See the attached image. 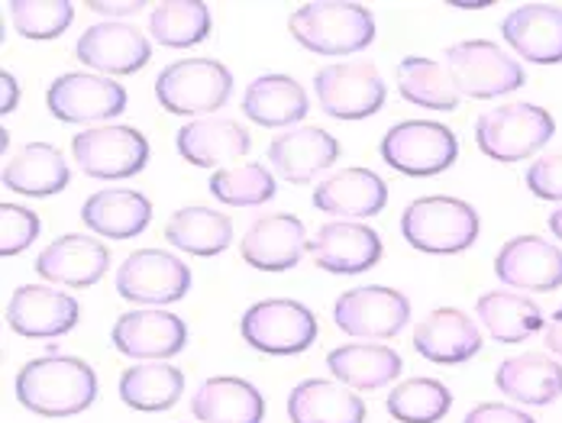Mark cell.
Instances as JSON below:
<instances>
[{
	"mask_svg": "<svg viewBox=\"0 0 562 423\" xmlns=\"http://www.w3.org/2000/svg\"><path fill=\"white\" fill-rule=\"evenodd\" d=\"M98 375L75 356H43L16 375V401L40 418H71L94 404Z\"/></svg>",
	"mask_w": 562,
	"mask_h": 423,
	"instance_id": "cell-1",
	"label": "cell"
},
{
	"mask_svg": "<svg viewBox=\"0 0 562 423\" xmlns=\"http://www.w3.org/2000/svg\"><path fill=\"white\" fill-rule=\"evenodd\" d=\"M288 30L307 53L352 55L372 46L375 16L362 3L349 0H317L301 3L288 16Z\"/></svg>",
	"mask_w": 562,
	"mask_h": 423,
	"instance_id": "cell-2",
	"label": "cell"
},
{
	"mask_svg": "<svg viewBox=\"0 0 562 423\" xmlns=\"http://www.w3.org/2000/svg\"><path fill=\"white\" fill-rule=\"evenodd\" d=\"M482 220L472 204L434 194V198H417L401 213V233L411 249L427 253V256H452L469 249L479 240Z\"/></svg>",
	"mask_w": 562,
	"mask_h": 423,
	"instance_id": "cell-3",
	"label": "cell"
},
{
	"mask_svg": "<svg viewBox=\"0 0 562 423\" xmlns=\"http://www.w3.org/2000/svg\"><path fill=\"white\" fill-rule=\"evenodd\" d=\"M557 133L550 110L537 104H505L475 123L479 149L495 162L530 159Z\"/></svg>",
	"mask_w": 562,
	"mask_h": 423,
	"instance_id": "cell-4",
	"label": "cell"
},
{
	"mask_svg": "<svg viewBox=\"0 0 562 423\" xmlns=\"http://www.w3.org/2000/svg\"><path fill=\"white\" fill-rule=\"evenodd\" d=\"M233 75L214 58H181L156 78V98L169 113L204 116L229 101Z\"/></svg>",
	"mask_w": 562,
	"mask_h": 423,
	"instance_id": "cell-5",
	"label": "cell"
},
{
	"mask_svg": "<svg viewBox=\"0 0 562 423\" xmlns=\"http://www.w3.org/2000/svg\"><path fill=\"white\" fill-rule=\"evenodd\" d=\"M459 156V140L450 126L434 120H407L397 123L382 140V159L394 171L411 178H430L447 171Z\"/></svg>",
	"mask_w": 562,
	"mask_h": 423,
	"instance_id": "cell-6",
	"label": "cell"
},
{
	"mask_svg": "<svg viewBox=\"0 0 562 423\" xmlns=\"http://www.w3.org/2000/svg\"><path fill=\"white\" fill-rule=\"evenodd\" d=\"M243 339L266 356H297L317 339L314 314L288 298H272L252 304L239 320Z\"/></svg>",
	"mask_w": 562,
	"mask_h": 423,
	"instance_id": "cell-7",
	"label": "cell"
},
{
	"mask_svg": "<svg viewBox=\"0 0 562 423\" xmlns=\"http://www.w3.org/2000/svg\"><path fill=\"white\" fill-rule=\"evenodd\" d=\"M447 65L462 98L488 101V98L510 94L524 85V68L502 46L488 40H469V43L450 46Z\"/></svg>",
	"mask_w": 562,
	"mask_h": 423,
	"instance_id": "cell-8",
	"label": "cell"
},
{
	"mask_svg": "<svg viewBox=\"0 0 562 423\" xmlns=\"http://www.w3.org/2000/svg\"><path fill=\"white\" fill-rule=\"evenodd\" d=\"M71 156L88 178H133L149 162V140L133 126H91L71 140Z\"/></svg>",
	"mask_w": 562,
	"mask_h": 423,
	"instance_id": "cell-9",
	"label": "cell"
},
{
	"mask_svg": "<svg viewBox=\"0 0 562 423\" xmlns=\"http://www.w3.org/2000/svg\"><path fill=\"white\" fill-rule=\"evenodd\" d=\"M314 91L327 116L366 120L385 104V81L372 62L327 65L314 75Z\"/></svg>",
	"mask_w": 562,
	"mask_h": 423,
	"instance_id": "cell-10",
	"label": "cell"
},
{
	"mask_svg": "<svg viewBox=\"0 0 562 423\" xmlns=\"http://www.w3.org/2000/svg\"><path fill=\"white\" fill-rule=\"evenodd\" d=\"M191 271L166 249H139L116 271V294L130 304H175L188 294Z\"/></svg>",
	"mask_w": 562,
	"mask_h": 423,
	"instance_id": "cell-11",
	"label": "cell"
},
{
	"mask_svg": "<svg viewBox=\"0 0 562 423\" xmlns=\"http://www.w3.org/2000/svg\"><path fill=\"white\" fill-rule=\"evenodd\" d=\"M334 320L342 333L362 339H392L411 320V301L385 285H366L339 294Z\"/></svg>",
	"mask_w": 562,
	"mask_h": 423,
	"instance_id": "cell-12",
	"label": "cell"
},
{
	"mask_svg": "<svg viewBox=\"0 0 562 423\" xmlns=\"http://www.w3.org/2000/svg\"><path fill=\"white\" fill-rule=\"evenodd\" d=\"M46 104H49V113L61 123H98V120H111L123 113L126 91L104 75L68 71L49 85Z\"/></svg>",
	"mask_w": 562,
	"mask_h": 423,
	"instance_id": "cell-13",
	"label": "cell"
},
{
	"mask_svg": "<svg viewBox=\"0 0 562 423\" xmlns=\"http://www.w3.org/2000/svg\"><path fill=\"white\" fill-rule=\"evenodd\" d=\"M382 236L369 223L334 220L317 230L307 243L311 259L330 275H362L382 259Z\"/></svg>",
	"mask_w": 562,
	"mask_h": 423,
	"instance_id": "cell-14",
	"label": "cell"
},
{
	"mask_svg": "<svg viewBox=\"0 0 562 423\" xmlns=\"http://www.w3.org/2000/svg\"><path fill=\"white\" fill-rule=\"evenodd\" d=\"M75 53L85 65L98 68L104 75H136L149 62L153 43L133 23L104 20L81 33Z\"/></svg>",
	"mask_w": 562,
	"mask_h": 423,
	"instance_id": "cell-15",
	"label": "cell"
},
{
	"mask_svg": "<svg viewBox=\"0 0 562 423\" xmlns=\"http://www.w3.org/2000/svg\"><path fill=\"white\" fill-rule=\"evenodd\" d=\"M243 263L259 271H288L307 253L304 223L291 213H262L243 236Z\"/></svg>",
	"mask_w": 562,
	"mask_h": 423,
	"instance_id": "cell-16",
	"label": "cell"
},
{
	"mask_svg": "<svg viewBox=\"0 0 562 423\" xmlns=\"http://www.w3.org/2000/svg\"><path fill=\"white\" fill-rule=\"evenodd\" d=\"M113 346L130 359H171L184 349L188 330L169 311H130L116 318L111 333Z\"/></svg>",
	"mask_w": 562,
	"mask_h": 423,
	"instance_id": "cell-17",
	"label": "cell"
},
{
	"mask_svg": "<svg viewBox=\"0 0 562 423\" xmlns=\"http://www.w3.org/2000/svg\"><path fill=\"white\" fill-rule=\"evenodd\" d=\"M502 36L520 58L533 65H557L562 62V7L524 3L507 13Z\"/></svg>",
	"mask_w": 562,
	"mask_h": 423,
	"instance_id": "cell-18",
	"label": "cell"
},
{
	"mask_svg": "<svg viewBox=\"0 0 562 423\" xmlns=\"http://www.w3.org/2000/svg\"><path fill=\"white\" fill-rule=\"evenodd\" d=\"M495 275L520 291H553L562 285V249L540 236H514L495 256Z\"/></svg>",
	"mask_w": 562,
	"mask_h": 423,
	"instance_id": "cell-19",
	"label": "cell"
},
{
	"mask_svg": "<svg viewBox=\"0 0 562 423\" xmlns=\"http://www.w3.org/2000/svg\"><path fill=\"white\" fill-rule=\"evenodd\" d=\"M78 323V304L75 298L43 288V285H23L13 291L7 304V326L20 336L49 339L61 336Z\"/></svg>",
	"mask_w": 562,
	"mask_h": 423,
	"instance_id": "cell-20",
	"label": "cell"
},
{
	"mask_svg": "<svg viewBox=\"0 0 562 423\" xmlns=\"http://www.w3.org/2000/svg\"><path fill=\"white\" fill-rule=\"evenodd\" d=\"M108 265H111V253L94 236L65 233L53 246H46L40 253L36 271H40V278L65 285V288H88L104 278Z\"/></svg>",
	"mask_w": 562,
	"mask_h": 423,
	"instance_id": "cell-21",
	"label": "cell"
},
{
	"mask_svg": "<svg viewBox=\"0 0 562 423\" xmlns=\"http://www.w3.org/2000/svg\"><path fill=\"white\" fill-rule=\"evenodd\" d=\"M339 156V143L321 126H297L269 146V162L284 181L307 185L321 178Z\"/></svg>",
	"mask_w": 562,
	"mask_h": 423,
	"instance_id": "cell-22",
	"label": "cell"
},
{
	"mask_svg": "<svg viewBox=\"0 0 562 423\" xmlns=\"http://www.w3.org/2000/svg\"><path fill=\"white\" fill-rule=\"evenodd\" d=\"M414 349L437 366H459V363H469L472 356H479L482 333H479V323H472L462 311L440 308V311L427 314L424 323H417Z\"/></svg>",
	"mask_w": 562,
	"mask_h": 423,
	"instance_id": "cell-23",
	"label": "cell"
},
{
	"mask_svg": "<svg viewBox=\"0 0 562 423\" xmlns=\"http://www.w3.org/2000/svg\"><path fill=\"white\" fill-rule=\"evenodd\" d=\"M181 159L198 168H224L226 162H236L249 153L252 140L243 123L224 120V116H204L191 120L178 130L175 140Z\"/></svg>",
	"mask_w": 562,
	"mask_h": 423,
	"instance_id": "cell-24",
	"label": "cell"
},
{
	"mask_svg": "<svg viewBox=\"0 0 562 423\" xmlns=\"http://www.w3.org/2000/svg\"><path fill=\"white\" fill-rule=\"evenodd\" d=\"M389 204V185L369 168H342L324 178L314 191V208L334 216H375Z\"/></svg>",
	"mask_w": 562,
	"mask_h": 423,
	"instance_id": "cell-25",
	"label": "cell"
},
{
	"mask_svg": "<svg viewBox=\"0 0 562 423\" xmlns=\"http://www.w3.org/2000/svg\"><path fill=\"white\" fill-rule=\"evenodd\" d=\"M191 411L201 423H262L266 401L246 378L217 375L194 391Z\"/></svg>",
	"mask_w": 562,
	"mask_h": 423,
	"instance_id": "cell-26",
	"label": "cell"
},
{
	"mask_svg": "<svg viewBox=\"0 0 562 423\" xmlns=\"http://www.w3.org/2000/svg\"><path fill=\"white\" fill-rule=\"evenodd\" d=\"M71 178L65 156L49 143H30L3 162V188L26 198H53Z\"/></svg>",
	"mask_w": 562,
	"mask_h": 423,
	"instance_id": "cell-27",
	"label": "cell"
},
{
	"mask_svg": "<svg viewBox=\"0 0 562 423\" xmlns=\"http://www.w3.org/2000/svg\"><path fill=\"white\" fill-rule=\"evenodd\" d=\"M288 418L291 423H362L366 421V404L356 398L352 388L327 381V378H311L291 388L288 394Z\"/></svg>",
	"mask_w": 562,
	"mask_h": 423,
	"instance_id": "cell-28",
	"label": "cell"
},
{
	"mask_svg": "<svg viewBox=\"0 0 562 423\" xmlns=\"http://www.w3.org/2000/svg\"><path fill=\"white\" fill-rule=\"evenodd\" d=\"M495 385L510 401L543 408L562 394V366L557 363V356L524 353V356H514L498 366Z\"/></svg>",
	"mask_w": 562,
	"mask_h": 423,
	"instance_id": "cell-29",
	"label": "cell"
},
{
	"mask_svg": "<svg viewBox=\"0 0 562 423\" xmlns=\"http://www.w3.org/2000/svg\"><path fill=\"white\" fill-rule=\"evenodd\" d=\"M81 220L88 230L108 240H133L139 236L149 220H153V204L139 191H98L85 201Z\"/></svg>",
	"mask_w": 562,
	"mask_h": 423,
	"instance_id": "cell-30",
	"label": "cell"
},
{
	"mask_svg": "<svg viewBox=\"0 0 562 423\" xmlns=\"http://www.w3.org/2000/svg\"><path fill=\"white\" fill-rule=\"evenodd\" d=\"M243 113L259 126H291L307 116V91L288 75H262L246 88Z\"/></svg>",
	"mask_w": 562,
	"mask_h": 423,
	"instance_id": "cell-31",
	"label": "cell"
},
{
	"mask_svg": "<svg viewBox=\"0 0 562 423\" xmlns=\"http://www.w3.org/2000/svg\"><path fill=\"white\" fill-rule=\"evenodd\" d=\"M327 369L337 375L339 385L346 388H382L401 375V356L389 346H375V343H349L339 346L327 356Z\"/></svg>",
	"mask_w": 562,
	"mask_h": 423,
	"instance_id": "cell-32",
	"label": "cell"
},
{
	"mask_svg": "<svg viewBox=\"0 0 562 423\" xmlns=\"http://www.w3.org/2000/svg\"><path fill=\"white\" fill-rule=\"evenodd\" d=\"M397 91L407 104L427 107V110H456L462 98L450 65L420 55H407L397 65Z\"/></svg>",
	"mask_w": 562,
	"mask_h": 423,
	"instance_id": "cell-33",
	"label": "cell"
},
{
	"mask_svg": "<svg viewBox=\"0 0 562 423\" xmlns=\"http://www.w3.org/2000/svg\"><path fill=\"white\" fill-rule=\"evenodd\" d=\"M166 240L169 246L191 253V256H221L229 240H233V223L229 216L211 208H181L166 223Z\"/></svg>",
	"mask_w": 562,
	"mask_h": 423,
	"instance_id": "cell-34",
	"label": "cell"
},
{
	"mask_svg": "<svg viewBox=\"0 0 562 423\" xmlns=\"http://www.w3.org/2000/svg\"><path fill=\"white\" fill-rule=\"evenodd\" d=\"M184 391V375L169 363H143L123 371L120 378V401L143 414H159L175 408Z\"/></svg>",
	"mask_w": 562,
	"mask_h": 423,
	"instance_id": "cell-35",
	"label": "cell"
},
{
	"mask_svg": "<svg viewBox=\"0 0 562 423\" xmlns=\"http://www.w3.org/2000/svg\"><path fill=\"white\" fill-rule=\"evenodd\" d=\"M479 323L498 339V343H524L537 330H543V314L530 298H520L514 291H488L475 304Z\"/></svg>",
	"mask_w": 562,
	"mask_h": 423,
	"instance_id": "cell-36",
	"label": "cell"
},
{
	"mask_svg": "<svg viewBox=\"0 0 562 423\" xmlns=\"http://www.w3.org/2000/svg\"><path fill=\"white\" fill-rule=\"evenodd\" d=\"M211 33V10L198 0H169L149 13V36L169 49H188Z\"/></svg>",
	"mask_w": 562,
	"mask_h": 423,
	"instance_id": "cell-37",
	"label": "cell"
},
{
	"mask_svg": "<svg viewBox=\"0 0 562 423\" xmlns=\"http://www.w3.org/2000/svg\"><path fill=\"white\" fill-rule=\"evenodd\" d=\"M450 408V388L437 378H407L389 394V414L401 423H437Z\"/></svg>",
	"mask_w": 562,
	"mask_h": 423,
	"instance_id": "cell-38",
	"label": "cell"
},
{
	"mask_svg": "<svg viewBox=\"0 0 562 423\" xmlns=\"http://www.w3.org/2000/svg\"><path fill=\"white\" fill-rule=\"evenodd\" d=\"M211 194L229 208H259L276 198V175L256 162L217 168L211 175Z\"/></svg>",
	"mask_w": 562,
	"mask_h": 423,
	"instance_id": "cell-39",
	"label": "cell"
},
{
	"mask_svg": "<svg viewBox=\"0 0 562 423\" xmlns=\"http://www.w3.org/2000/svg\"><path fill=\"white\" fill-rule=\"evenodd\" d=\"M7 10H10L13 30L36 43L56 40L75 20V7L68 0H13Z\"/></svg>",
	"mask_w": 562,
	"mask_h": 423,
	"instance_id": "cell-40",
	"label": "cell"
},
{
	"mask_svg": "<svg viewBox=\"0 0 562 423\" xmlns=\"http://www.w3.org/2000/svg\"><path fill=\"white\" fill-rule=\"evenodd\" d=\"M43 223L30 208L20 204H0V256H16L26 246L36 243Z\"/></svg>",
	"mask_w": 562,
	"mask_h": 423,
	"instance_id": "cell-41",
	"label": "cell"
},
{
	"mask_svg": "<svg viewBox=\"0 0 562 423\" xmlns=\"http://www.w3.org/2000/svg\"><path fill=\"white\" fill-rule=\"evenodd\" d=\"M527 188L540 201H562V149L540 156L527 168Z\"/></svg>",
	"mask_w": 562,
	"mask_h": 423,
	"instance_id": "cell-42",
	"label": "cell"
},
{
	"mask_svg": "<svg viewBox=\"0 0 562 423\" xmlns=\"http://www.w3.org/2000/svg\"><path fill=\"white\" fill-rule=\"evenodd\" d=\"M462 423H537L530 414L507 408V404H479L465 414Z\"/></svg>",
	"mask_w": 562,
	"mask_h": 423,
	"instance_id": "cell-43",
	"label": "cell"
},
{
	"mask_svg": "<svg viewBox=\"0 0 562 423\" xmlns=\"http://www.w3.org/2000/svg\"><path fill=\"white\" fill-rule=\"evenodd\" d=\"M543 343L553 356H562V308L553 314V320L547 323V333H543Z\"/></svg>",
	"mask_w": 562,
	"mask_h": 423,
	"instance_id": "cell-44",
	"label": "cell"
},
{
	"mask_svg": "<svg viewBox=\"0 0 562 423\" xmlns=\"http://www.w3.org/2000/svg\"><path fill=\"white\" fill-rule=\"evenodd\" d=\"M94 13H108V16H123V13H136V10H143V3L139 0H130V3H104V0H91L88 3Z\"/></svg>",
	"mask_w": 562,
	"mask_h": 423,
	"instance_id": "cell-45",
	"label": "cell"
},
{
	"mask_svg": "<svg viewBox=\"0 0 562 423\" xmlns=\"http://www.w3.org/2000/svg\"><path fill=\"white\" fill-rule=\"evenodd\" d=\"M0 85H3V101H0V113H10L13 107H16V101H20V85L3 71L0 75Z\"/></svg>",
	"mask_w": 562,
	"mask_h": 423,
	"instance_id": "cell-46",
	"label": "cell"
},
{
	"mask_svg": "<svg viewBox=\"0 0 562 423\" xmlns=\"http://www.w3.org/2000/svg\"><path fill=\"white\" fill-rule=\"evenodd\" d=\"M550 230H553V236L562 243V208L550 213Z\"/></svg>",
	"mask_w": 562,
	"mask_h": 423,
	"instance_id": "cell-47",
	"label": "cell"
}]
</instances>
